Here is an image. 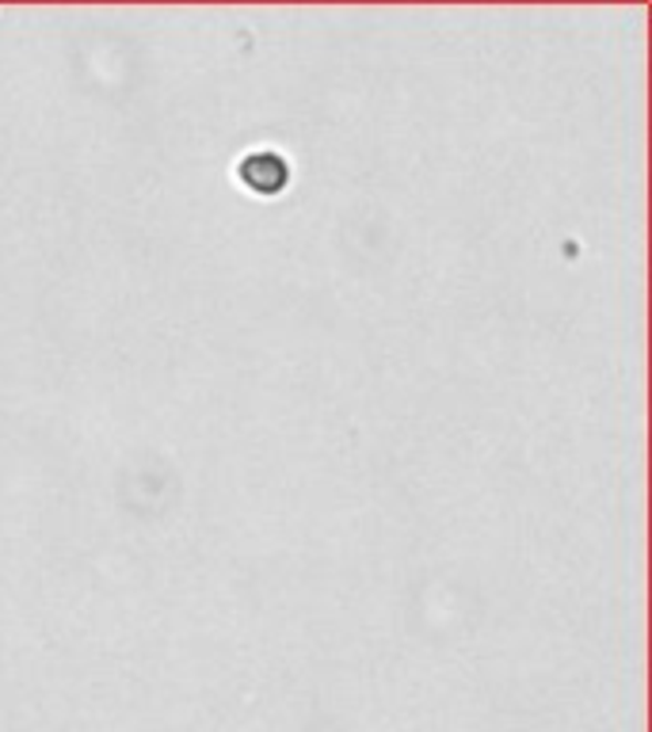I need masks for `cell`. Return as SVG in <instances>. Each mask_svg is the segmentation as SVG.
Instances as JSON below:
<instances>
[{"label":"cell","instance_id":"cell-1","mask_svg":"<svg viewBox=\"0 0 652 732\" xmlns=\"http://www.w3.org/2000/svg\"><path fill=\"white\" fill-rule=\"evenodd\" d=\"M240 179H245L252 192L275 195V192H282V184L290 179V168L282 165L279 153H256V157H248L245 165H240Z\"/></svg>","mask_w":652,"mask_h":732}]
</instances>
